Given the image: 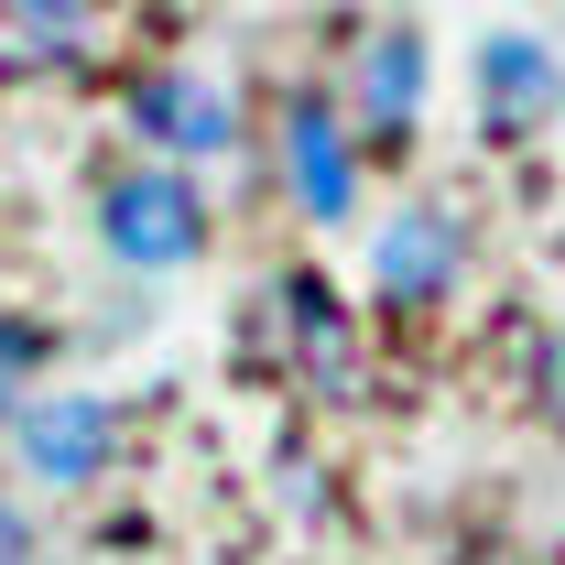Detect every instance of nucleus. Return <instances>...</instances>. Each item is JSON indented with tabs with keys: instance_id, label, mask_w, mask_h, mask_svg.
Masks as SVG:
<instances>
[{
	"instance_id": "f257e3e1",
	"label": "nucleus",
	"mask_w": 565,
	"mask_h": 565,
	"mask_svg": "<svg viewBox=\"0 0 565 565\" xmlns=\"http://www.w3.org/2000/svg\"><path fill=\"white\" fill-rule=\"evenodd\" d=\"M98 228H109V250H120L131 273H174V262L207 250V196H196L185 174H120V185L98 196Z\"/></svg>"
},
{
	"instance_id": "f03ea898",
	"label": "nucleus",
	"mask_w": 565,
	"mask_h": 565,
	"mask_svg": "<svg viewBox=\"0 0 565 565\" xmlns=\"http://www.w3.org/2000/svg\"><path fill=\"white\" fill-rule=\"evenodd\" d=\"M11 435H22V468H33V479L76 490V479H98V468H109L120 414H109L98 392H33V403L11 414Z\"/></svg>"
},
{
	"instance_id": "7ed1b4c3",
	"label": "nucleus",
	"mask_w": 565,
	"mask_h": 565,
	"mask_svg": "<svg viewBox=\"0 0 565 565\" xmlns=\"http://www.w3.org/2000/svg\"><path fill=\"white\" fill-rule=\"evenodd\" d=\"M120 120H131L141 141H163V152H228V98H217L207 76H185V66H152V76H131Z\"/></svg>"
},
{
	"instance_id": "20e7f679",
	"label": "nucleus",
	"mask_w": 565,
	"mask_h": 565,
	"mask_svg": "<svg viewBox=\"0 0 565 565\" xmlns=\"http://www.w3.org/2000/svg\"><path fill=\"white\" fill-rule=\"evenodd\" d=\"M282 185H294L305 217H349L359 163H349V131H338L327 98H294V120H282Z\"/></svg>"
},
{
	"instance_id": "39448f33",
	"label": "nucleus",
	"mask_w": 565,
	"mask_h": 565,
	"mask_svg": "<svg viewBox=\"0 0 565 565\" xmlns=\"http://www.w3.org/2000/svg\"><path fill=\"white\" fill-rule=\"evenodd\" d=\"M370 282H381V305H435V294L457 282V217L446 207H403L381 228V250H370Z\"/></svg>"
},
{
	"instance_id": "423d86ee",
	"label": "nucleus",
	"mask_w": 565,
	"mask_h": 565,
	"mask_svg": "<svg viewBox=\"0 0 565 565\" xmlns=\"http://www.w3.org/2000/svg\"><path fill=\"white\" fill-rule=\"evenodd\" d=\"M479 98H490V131H544L555 98H565V76H555V55H544L533 33H490V44H479Z\"/></svg>"
},
{
	"instance_id": "0eeeda50",
	"label": "nucleus",
	"mask_w": 565,
	"mask_h": 565,
	"mask_svg": "<svg viewBox=\"0 0 565 565\" xmlns=\"http://www.w3.org/2000/svg\"><path fill=\"white\" fill-rule=\"evenodd\" d=\"M359 109H370V131H381V141L414 131V109H424V44H414V33H381V44H370V66H359Z\"/></svg>"
},
{
	"instance_id": "6e6552de",
	"label": "nucleus",
	"mask_w": 565,
	"mask_h": 565,
	"mask_svg": "<svg viewBox=\"0 0 565 565\" xmlns=\"http://www.w3.org/2000/svg\"><path fill=\"white\" fill-rule=\"evenodd\" d=\"M282 316H294V338H305V370H316V381H349V327H338L327 282H294Z\"/></svg>"
},
{
	"instance_id": "1a4fd4ad",
	"label": "nucleus",
	"mask_w": 565,
	"mask_h": 565,
	"mask_svg": "<svg viewBox=\"0 0 565 565\" xmlns=\"http://www.w3.org/2000/svg\"><path fill=\"white\" fill-rule=\"evenodd\" d=\"M76 0H11V33H22V55H76Z\"/></svg>"
},
{
	"instance_id": "9d476101",
	"label": "nucleus",
	"mask_w": 565,
	"mask_h": 565,
	"mask_svg": "<svg viewBox=\"0 0 565 565\" xmlns=\"http://www.w3.org/2000/svg\"><path fill=\"white\" fill-rule=\"evenodd\" d=\"M22 381H33V327L0 316V414H22Z\"/></svg>"
},
{
	"instance_id": "9b49d317",
	"label": "nucleus",
	"mask_w": 565,
	"mask_h": 565,
	"mask_svg": "<svg viewBox=\"0 0 565 565\" xmlns=\"http://www.w3.org/2000/svg\"><path fill=\"white\" fill-rule=\"evenodd\" d=\"M0 565H33V533H22V511H0Z\"/></svg>"
}]
</instances>
